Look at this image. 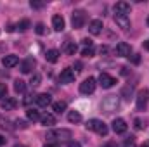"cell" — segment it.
Masks as SVG:
<instances>
[{
    "instance_id": "6da1fadb",
    "label": "cell",
    "mask_w": 149,
    "mask_h": 147,
    "mask_svg": "<svg viewBox=\"0 0 149 147\" xmlns=\"http://www.w3.org/2000/svg\"><path fill=\"white\" fill-rule=\"evenodd\" d=\"M87 130H90V132H95V133H99V135H108V125L104 123V121H101V119H88L87 121Z\"/></svg>"
},
{
    "instance_id": "7a4b0ae2",
    "label": "cell",
    "mask_w": 149,
    "mask_h": 147,
    "mask_svg": "<svg viewBox=\"0 0 149 147\" xmlns=\"http://www.w3.org/2000/svg\"><path fill=\"white\" fill-rule=\"evenodd\" d=\"M47 139H50V140H68V139H71V130H68V128L50 130V132H47Z\"/></svg>"
},
{
    "instance_id": "3957f363",
    "label": "cell",
    "mask_w": 149,
    "mask_h": 147,
    "mask_svg": "<svg viewBox=\"0 0 149 147\" xmlns=\"http://www.w3.org/2000/svg\"><path fill=\"white\" fill-rule=\"evenodd\" d=\"M85 21H87V14H85V10L76 9V10L73 12V17H71V24H73V28H74V30L83 28Z\"/></svg>"
},
{
    "instance_id": "277c9868",
    "label": "cell",
    "mask_w": 149,
    "mask_h": 147,
    "mask_svg": "<svg viewBox=\"0 0 149 147\" xmlns=\"http://www.w3.org/2000/svg\"><path fill=\"white\" fill-rule=\"evenodd\" d=\"M116 107H118V97L116 95H108L101 104V109L104 112H113V111H116Z\"/></svg>"
},
{
    "instance_id": "5b68a950",
    "label": "cell",
    "mask_w": 149,
    "mask_h": 147,
    "mask_svg": "<svg viewBox=\"0 0 149 147\" xmlns=\"http://www.w3.org/2000/svg\"><path fill=\"white\" fill-rule=\"evenodd\" d=\"M95 85H97L95 78L88 76L87 80H83V83H80V92H81V94H85V95H88V94H94V90H95Z\"/></svg>"
},
{
    "instance_id": "8992f818",
    "label": "cell",
    "mask_w": 149,
    "mask_h": 147,
    "mask_svg": "<svg viewBox=\"0 0 149 147\" xmlns=\"http://www.w3.org/2000/svg\"><path fill=\"white\" fill-rule=\"evenodd\" d=\"M114 83H116L114 76H111V74H108V73H101L99 74V85H101L102 88H111Z\"/></svg>"
},
{
    "instance_id": "52a82bcc",
    "label": "cell",
    "mask_w": 149,
    "mask_h": 147,
    "mask_svg": "<svg viewBox=\"0 0 149 147\" xmlns=\"http://www.w3.org/2000/svg\"><path fill=\"white\" fill-rule=\"evenodd\" d=\"M114 23H116L121 30H128V28H130V17L125 16V14H118V12H114Z\"/></svg>"
},
{
    "instance_id": "ba28073f",
    "label": "cell",
    "mask_w": 149,
    "mask_h": 147,
    "mask_svg": "<svg viewBox=\"0 0 149 147\" xmlns=\"http://www.w3.org/2000/svg\"><path fill=\"white\" fill-rule=\"evenodd\" d=\"M33 68H35V59H33V57H26V59L21 61V64H19V69H21V73L23 74L31 73Z\"/></svg>"
},
{
    "instance_id": "9c48e42d",
    "label": "cell",
    "mask_w": 149,
    "mask_h": 147,
    "mask_svg": "<svg viewBox=\"0 0 149 147\" xmlns=\"http://www.w3.org/2000/svg\"><path fill=\"white\" fill-rule=\"evenodd\" d=\"M59 81L61 83H73L74 81V71L71 69V68H66V69H63L61 71V74H59Z\"/></svg>"
},
{
    "instance_id": "30bf717a",
    "label": "cell",
    "mask_w": 149,
    "mask_h": 147,
    "mask_svg": "<svg viewBox=\"0 0 149 147\" xmlns=\"http://www.w3.org/2000/svg\"><path fill=\"white\" fill-rule=\"evenodd\" d=\"M113 132L118 133V135L125 133V132H127V121H125L123 118H116V119L113 121Z\"/></svg>"
},
{
    "instance_id": "8fae6325",
    "label": "cell",
    "mask_w": 149,
    "mask_h": 147,
    "mask_svg": "<svg viewBox=\"0 0 149 147\" xmlns=\"http://www.w3.org/2000/svg\"><path fill=\"white\" fill-rule=\"evenodd\" d=\"M116 54L121 55V57H130V54H132V47H130L128 43H125V42H120V43L116 45Z\"/></svg>"
},
{
    "instance_id": "7c38bea8",
    "label": "cell",
    "mask_w": 149,
    "mask_h": 147,
    "mask_svg": "<svg viewBox=\"0 0 149 147\" xmlns=\"http://www.w3.org/2000/svg\"><path fill=\"white\" fill-rule=\"evenodd\" d=\"M16 64H19V57L10 54V55H3L2 57V66L3 68H14Z\"/></svg>"
},
{
    "instance_id": "4fadbf2b",
    "label": "cell",
    "mask_w": 149,
    "mask_h": 147,
    "mask_svg": "<svg viewBox=\"0 0 149 147\" xmlns=\"http://www.w3.org/2000/svg\"><path fill=\"white\" fill-rule=\"evenodd\" d=\"M148 97H149V92H148V90H141V92H139V95H137V109H139V111L146 109Z\"/></svg>"
},
{
    "instance_id": "5bb4252c",
    "label": "cell",
    "mask_w": 149,
    "mask_h": 147,
    "mask_svg": "<svg viewBox=\"0 0 149 147\" xmlns=\"http://www.w3.org/2000/svg\"><path fill=\"white\" fill-rule=\"evenodd\" d=\"M102 21L101 19H94V21H90V24H88V31L92 33V35H101L102 33Z\"/></svg>"
},
{
    "instance_id": "9a60e30c",
    "label": "cell",
    "mask_w": 149,
    "mask_h": 147,
    "mask_svg": "<svg viewBox=\"0 0 149 147\" xmlns=\"http://www.w3.org/2000/svg\"><path fill=\"white\" fill-rule=\"evenodd\" d=\"M64 26H66V23H64L63 16H59V14L52 16V28H54L56 31H63V30H64Z\"/></svg>"
},
{
    "instance_id": "2e32d148",
    "label": "cell",
    "mask_w": 149,
    "mask_h": 147,
    "mask_svg": "<svg viewBox=\"0 0 149 147\" xmlns=\"http://www.w3.org/2000/svg\"><path fill=\"white\" fill-rule=\"evenodd\" d=\"M35 101H37V104L40 107H47L52 102V99H50L49 94H38V95H35Z\"/></svg>"
},
{
    "instance_id": "e0dca14e",
    "label": "cell",
    "mask_w": 149,
    "mask_h": 147,
    "mask_svg": "<svg viewBox=\"0 0 149 147\" xmlns=\"http://www.w3.org/2000/svg\"><path fill=\"white\" fill-rule=\"evenodd\" d=\"M0 106H2L3 111H12L17 106V102H16V99H12V97H5L3 101H0Z\"/></svg>"
},
{
    "instance_id": "ac0fdd59",
    "label": "cell",
    "mask_w": 149,
    "mask_h": 147,
    "mask_svg": "<svg viewBox=\"0 0 149 147\" xmlns=\"http://www.w3.org/2000/svg\"><path fill=\"white\" fill-rule=\"evenodd\" d=\"M114 12L128 16V14H130V3H127V2H118V3L114 5Z\"/></svg>"
},
{
    "instance_id": "d6986e66",
    "label": "cell",
    "mask_w": 149,
    "mask_h": 147,
    "mask_svg": "<svg viewBox=\"0 0 149 147\" xmlns=\"http://www.w3.org/2000/svg\"><path fill=\"white\" fill-rule=\"evenodd\" d=\"M59 55H61V52L56 50V49H50V50L45 52V59H47V62H52V64L59 61Z\"/></svg>"
},
{
    "instance_id": "ffe728a7",
    "label": "cell",
    "mask_w": 149,
    "mask_h": 147,
    "mask_svg": "<svg viewBox=\"0 0 149 147\" xmlns=\"http://www.w3.org/2000/svg\"><path fill=\"white\" fill-rule=\"evenodd\" d=\"M40 121H42L43 126H52V125H56V118H54V114H50V112L43 114V116L40 118Z\"/></svg>"
},
{
    "instance_id": "44dd1931",
    "label": "cell",
    "mask_w": 149,
    "mask_h": 147,
    "mask_svg": "<svg viewBox=\"0 0 149 147\" xmlns=\"http://www.w3.org/2000/svg\"><path fill=\"white\" fill-rule=\"evenodd\" d=\"M66 107H68V106H66V102H64V101H57V102H54V104H52V109L56 111L57 114L64 112V111H66Z\"/></svg>"
},
{
    "instance_id": "7402d4cb",
    "label": "cell",
    "mask_w": 149,
    "mask_h": 147,
    "mask_svg": "<svg viewBox=\"0 0 149 147\" xmlns=\"http://www.w3.org/2000/svg\"><path fill=\"white\" fill-rule=\"evenodd\" d=\"M68 121L70 123H80L81 121V114L78 111H70L68 112Z\"/></svg>"
},
{
    "instance_id": "603a6c76",
    "label": "cell",
    "mask_w": 149,
    "mask_h": 147,
    "mask_svg": "<svg viewBox=\"0 0 149 147\" xmlns=\"http://www.w3.org/2000/svg\"><path fill=\"white\" fill-rule=\"evenodd\" d=\"M14 90H16L17 94H24V90H26V83H24L23 80H16V81H14Z\"/></svg>"
},
{
    "instance_id": "cb8c5ba5",
    "label": "cell",
    "mask_w": 149,
    "mask_h": 147,
    "mask_svg": "<svg viewBox=\"0 0 149 147\" xmlns=\"http://www.w3.org/2000/svg\"><path fill=\"white\" fill-rule=\"evenodd\" d=\"M26 116H28L30 121H38V119L42 118V116L38 114V111H35V109H28L26 111Z\"/></svg>"
},
{
    "instance_id": "d4e9b609",
    "label": "cell",
    "mask_w": 149,
    "mask_h": 147,
    "mask_svg": "<svg viewBox=\"0 0 149 147\" xmlns=\"http://www.w3.org/2000/svg\"><path fill=\"white\" fill-rule=\"evenodd\" d=\"M94 54H95V50H94L92 45H90V47H85V49L81 50V55H83V57H94Z\"/></svg>"
},
{
    "instance_id": "484cf974",
    "label": "cell",
    "mask_w": 149,
    "mask_h": 147,
    "mask_svg": "<svg viewBox=\"0 0 149 147\" xmlns=\"http://www.w3.org/2000/svg\"><path fill=\"white\" fill-rule=\"evenodd\" d=\"M64 50H66V54L73 55L74 52H76V43H73V42H68V43H66V47H64Z\"/></svg>"
},
{
    "instance_id": "4316f807",
    "label": "cell",
    "mask_w": 149,
    "mask_h": 147,
    "mask_svg": "<svg viewBox=\"0 0 149 147\" xmlns=\"http://www.w3.org/2000/svg\"><path fill=\"white\" fill-rule=\"evenodd\" d=\"M132 92H134V87H132V85H130V87L127 85V87H125V88L121 90V95H123L125 99H130V95H132Z\"/></svg>"
},
{
    "instance_id": "83f0119b",
    "label": "cell",
    "mask_w": 149,
    "mask_h": 147,
    "mask_svg": "<svg viewBox=\"0 0 149 147\" xmlns=\"http://www.w3.org/2000/svg\"><path fill=\"white\" fill-rule=\"evenodd\" d=\"M28 28H30V21H28V19H23L21 23H17V30L24 31V30H28Z\"/></svg>"
},
{
    "instance_id": "f1b7e54d",
    "label": "cell",
    "mask_w": 149,
    "mask_h": 147,
    "mask_svg": "<svg viewBox=\"0 0 149 147\" xmlns=\"http://www.w3.org/2000/svg\"><path fill=\"white\" fill-rule=\"evenodd\" d=\"M121 147H135V137H128V139H125V142H123V146Z\"/></svg>"
},
{
    "instance_id": "f546056e",
    "label": "cell",
    "mask_w": 149,
    "mask_h": 147,
    "mask_svg": "<svg viewBox=\"0 0 149 147\" xmlns=\"http://www.w3.org/2000/svg\"><path fill=\"white\" fill-rule=\"evenodd\" d=\"M5 97H7V85L0 83V101H3Z\"/></svg>"
},
{
    "instance_id": "4dcf8cb0",
    "label": "cell",
    "mask_w": 149,
    "mask_h": 147,
    "mask_svg": "<svg viewBox=\"0 0 149 147\" xmlns=\"http://www.w3.org/2000/svg\"><path fill=\"white\" fill-rule=\"evenodd\" d=\"M40 81H42V76H40V74H33L30 83H31V87H38V85H40Z\"/></svg>"
},
{
    "instance_id": "1f68e13d",
    "label": "cell",
    "mask_w": 149,
    "mask_h": 147,
    "mask_svg": "<svg viewBox=\"0 0 149 147\" xmlns=\"http://www.w3.org/2000/svg\"><path fill=\"white\" fill-rule=\"evenodd\" d=\"M35 31H37L38 35H43V33H45V24H43V23H38L37 28H35Z\"/></svg>"
},
{
    "instance_id": "d6a6232c",
    "label": "cell",
    "mask_w": 149,
    "mask_h": 147,
    "mask_svg": "<svg viewBox=\"0 0 149 147\" xmlns=\"http://www.w3.org/2000/svg\"><path fill=\"white\" fill-rule=\"evenodd\" d=\"M0 123H2L0 126H2L3 130H5V128H7V130H12V126H10V121H9V119H0Z\"/></svg>"
},
{
    "instance_id": "836d02e7",
    "label": "cell",
    "mask_w": 149,
    "mask_h": 147,
    "mask_svg": "<svg viewBox=\"0 0 149 147\" xmlns=\"http://www.w3.org/2000/svg\"><path fill=\"white\" fill-rule=\"evenodd\" d=\"M14 123H16V128H26V126H28L24 119H16Z\"/></svg>"
},
{
    "instance_id": "e575fe53",
    "label": "cell",
    "mask_w": 149,
    "mask_h": 147,
    "mask_svg": "<svg viewBox=\"0 0 149 147\" xmlns=\"http://www.w3.org/2000/svg\"><path fill=\"white\" fill-rule=\"evenodd\" d=\"M30 5H31L33 9H42V7H43V2H33V0H31Z\"/></svg>"
},
{
    "instance_id": "d590c367",
    "label": "cell",
    "mask_w": 149,
    "mask_h": 147,
    "mask_svg": "<svg viewBox=\"0 0 149 147\" xmlns=\"http://www.w3.org/2000/svg\"><path fill=\"white\" fill-rule=\"evenodd\" d=\"M135 128H137V130L142 128V121H141V119H135Z\"/></svg>"
},
{
    "instance_id": "8d00e7d4",
    "label": "cell",
    "mask_w": 149,
    "mask_h": 147,
    "mask_svg": "<svg viewBox=\"0 0 149 147\" xmlns=\"http://www.w3.org/2000/svg\"><path fill=\"white\" fill-rule=\"evenodd\" d=\"M102 147H118V146H116V142H106Z\"/></svg>"
},
{
    "instance_id": "74e56055",
    "label": "cell",
    "mask_w": 149,
    "mask_h": 147,
    "mask_svg": "<svg viewBox=\"0 0 149 147\" xmlns=\"http://www.w3.org/2000/svg\"><path fill=\"white\" fill-rule=\"evenodd\" d=\"M5 142H7V139H5V137H2V135H0V147H2V146H5Z\"/></svg>"
},
{
    "instance_id": "f35d334b",
    "label": "cell",
    "mask_w": 149,
    "mask_h": 147,
    "mask_svg": "<svg viewBox=\"0 0 149 147\" xmlns=\"http://www.w3.org/2000/svg\"><path fill=\"white\" fill-rule=\"evenodd\" d=\"M68 147H81V146H80L78 142H70V144H68Z\"/></svg>"
},
{
    "instance_id": "ab89813d",
    "label": "cell",
    "mask_w": 149,
    "mask_h": 147,
    "mask_svg": "<svg viewBox=\"0 0 149 147\" xmlns=\"http://www.w3.org/2000/svg\"><path fill=\"white\" fill-rule=\"evenodd\" d=\"M132 61H134V62H135V64H137V62H139V61H141V57H139V55H134V57H132Z\"/></svg>"
},
{
    "instance_id": "60d3db41",
    "label": "cell",
    "mask_w": 149,
    "mask_h": 147,
    "mask_svg": "<svg viewBox=\"0 0 149 147\" xmlns=\"http://www.w3.org/2000/svg\"><path fill=\"white\" fill-rule=\"evenodd\" d=\"M144 49H146V50H149V40H146V42H144Z\"/></svg>"
},
{
    "instance_id": "b9f144b4",
    "label": "cell",
    "mask_w": 149,
    "mask_h": 147,
    "mask_svg": "<svg viewBox=\"0 0 149 147\" xmlns=\"http://www.w3.org/2000/svg\"><path fill=\"white\" fill-rule=\"evenodd\" d=\"M43 147H59L57 144H47V146H43Z\"/></svg>"
},
{
    "instance_id": "7bdbcfd3",
    "label": "cell",
    "mask_w": 149,
    "mask_h": 147,
    "mask_svg": "<svg viewBox=\"0 0 149 147\" xmlns=\"http://www.w3.org/2000/svg\"><path fill=\"white\" fill-rule=\"evenodd\" d=\"M14 147H28V146H24V144H16Z\"/></svg>"
},
{
    "instance_id": "ee69618b",
    "label": "cell",
    "mask_w": 149,
    "mask_h": 147,
    "mask_svg": "<svg viewBox=\"0 0 149 147\" xmlns=\"http://www.w3.org/2000/svg\"><path fill=\"white\" fill-rule=\"evenodd\" d=\"M141 147H149V142H146V144H142Z\"/></svg>"
},
{
    "instance_id": "f6af8a7d",
    "label": "cell",
    "mask_w": 149,
    "mask_h": 147,
    "mask_svg": "<svg viewBox=\"0 0 149 147\" xmlns=\"http://www.w3.org/2000/svg\"><path fill=\"white\" fill-rule=\"evenodd\" d=\"M148 26H149V16H148Z\"/></svg>"
}]
</instances>
